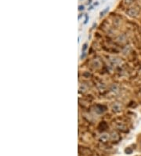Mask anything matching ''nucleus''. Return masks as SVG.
Here are the masks:
<instances>
[{
  "label": "nucleus",
  "instance_id": "obj_1",
  "mask_svg": "<svg viewBox=\"0 0 141 156\" xmlns=\"http://www.w3.org/2000/svg\"><path fill=\"white\" fill-rule=\"evenodd\" d=\"M139 10L138 8H132V9L129 10L128 13L130 16H134L135 17V16H136L139 13Z\"/></svg>",
  "mask_w": 141,
  "mask_h": 156
},
{
  "label": "nucleus",
  "instance_id": "obj_4",
  "mask_svg": "<svg viewBox=\"0 0 141 156\" xmlns=\"http://www.w3.org/2000/svg\"><path fill=\"white\" fill-rule=\"evenodd\" d=\"M84 8H85V6H83V5H81V6H79V11H82V10H84Z\"/></svg>",
  "mask_w": 141,
  "mask_h": 156
},
{
  "label": "nucleus",
  "instance_id": "obj_6",
  "mask_svg": "<svg viewBox=\"0 0 141 156\" xmlns=\"http://www.w3.org/2000/svg\"><path fill=\"white\" fill-rule=\"evenodd\" d=\"M98 5H99V2H95V3H94L93 6H98Z\"/></svg>",
  "mask_w": 141,
  "mask_h": 156
},
{
  "label": "nucleus",
  "instance_id": "obj_9",
  "mask_svg": "<svg viewBox=\"0 0 141 156\" xmlns=\"http://www.w3.org/2000/svg\"><path fill=\"white\" fill-rule=\"evenodd\" d=\"M91 2H92V0H89V4H90Z\"/></svg>",
  "mask_w": 141,
  "mask_h": 156
},
{
  "label": "nucleus",
  "instance_id": "obj_8",
  "mask_svg": "<svg viewBox=\"0 0 141 156\" xmlns=\"http://www.w3.org/2000/svg\"><path fill=\"white\" fill-rule=\"evenodd\" d=\"M82 16V14H79V17H78V18H79V20L80 19V18H81V17Z\"/></svg>",
  "mask_w": 141,
  "mask_h": 156
},
{
  "label": "nucleus",
  "instance_id": "obj_3",
  "mask_svg": "<svg viewBox=\"0 0 141 156\" xmlns=\"http://www.w3.org/2000/svg\"><path fill=\"white\" fill-rule=\"evenodd\" d=\"M88 20H89V17L87 14H86V20H85L84 21V25H86L87 22H88Z\"/></svg>",
  "mask_w": 141,
  "mask_h": 156
},
{
  "label": "nucleus",
  "instance_id": "obj_2",
  "mask_svg": "<svg viewBox=\"0 0 141 156\" xmlns=\"http://www.w3.org/2000/svg\"><path fill=\"white\" fill-rule=\"evenodd\" d=\"M109 9H110V7H109V6H108V7L106 8L105 10H103V11H102V12H100V17H103V14H104V13H107V12L108 11V10H109Z\"/></svg>",
  "mask_w": 141,
  "mask_h": 156
},
{
  "label": "nucleus",
  "instance_id": "obj_5",
  "mask_svg": "<svg viewBox=\"0 0 141 156\" xmlns=\"http://www.w3.org/2000/svg\"><path fill=\"white\" fill-rule=\"evenodd\" d=\"M134 1H135V0H129V2H128V3H132V2H133ZM127 2H126V3H127Z\"/></svg>",
  "mask_w": 141,
  "mask_h": 156
},
{
  "label": "nucleus",
  "instance_id": "obj_7",
  "mask_svg": "<svg viewBox=\"0 0 141 156\" xmlns=\"http://www.w3.org/2000/svg\"><path fill=\"white\" fill-rule=\"evenodd\" d=\"M92 8H93V6H90V7L89 8L88 10H92Z\"/></svg>",
  "mask_w": 141,
  "mask_h": 156
}]
</instances>
